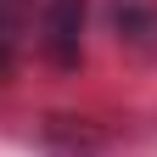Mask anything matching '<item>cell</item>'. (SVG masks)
<instances>
[{"instance_id": "6da1fadb", "label": "cell", "mask_w": 157, "mask_h": 157, "mask_svg": "<svg viewBox=\"0 0 157 157\" xmlns=\"http://www.w3.org/2000/svg\"><path fill=\"white\" fill-rule=\"evenodd\" d=\"M78 34H84V0H51L45 6V51L62 67L78 62Z\"/></svg>"}, {"instance_id": "7a4b0ae2", "label": "cell", "mask_w": 157, "mask_h": 157, "mask_svg": "<svg viewBox=\"0 0 157 157\" xmlns=\"http://www.w3.org/2000/svg\"><path fill=\"white\" fill-rule=\"evenodd\" d=\"M6 62H11V39H6V17H0V73H6Z\"/></svg>"}]
</instances>
